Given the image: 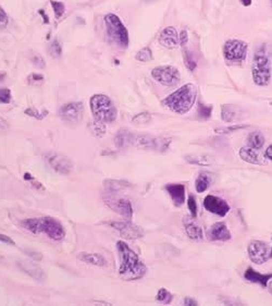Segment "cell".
I'll use <instances>...</instances> for the list:
<instances>
[{
	"label": "cell",
	"instance_id": "obj_39",
	"mask_svg": "<svg viewBox=\"0 0 272 306\" xmlns=\"http://www.w3.org/2000/svg\"><path fill=\"white\" fill-rule=\"evenodd\" d=\"M51 4L54 9L55 19H60L64 13V4L60 1H54V0H51Z\"/></svg>",
	"mask_w": 272,
	"mask_h": 306
},
{
	"label": "cell",
	"instance_id": "obj_26",
	"mask_svg": "<svg viewBox=\"0 0 272 306\" xmlns=\"http://www.w3.org/2000/svg\"><path fill=\"white\" fill-rule=\"evenodd\" d=\"M237 118V107L233 105H223L221 108V119L224 122H232Z\"/></svg>",
	"mask_w": 272,
	"mask_h": 306
},
{
	"label": "cell",
	"instance_id": "obj_12",
	"mask_svg": "<svg viewBox=\"0 0 272 306\" xmlns=\"http://www.w3.org/2000/svg\"><path fill=\"white\" fill-rule=\"evenodd\" d=\"M108 226H110L112 229L118 230L120 235L127 240H136V239H141L145 235V232L141 227H138L131 221H110L108 222Z\"/></svg>",
	"mask_w": 272,
	"mask_h": 306
},
{
	"label": "cell",
	"instance_id": "obj_13",
	"mask_svg": "<svg viewBox=\"0 0 272 306\" xmlns=\"http://www.w3.org/2000/svg\"><path fill=\"white\" fill-rule=\"evenodd\" d=\"M47 164L51 166V168L54 170L59 175H69L73 170V163L66 157L58 153H49L46 155Z\"/></svg>",
	"mask_w": 272,
	"mask_h": 306
},
{
	"label": "cell",
	"instance_id": "obj_59",
	"mask_svg": "<svg viewBox=\"0 0 272 306\" xmlns=\"http://www.w3.org/2000/svg\"><path fill=\"white\" fill-rule=\"evenodd\" d=\"M271 105H272V104H271Z\"/></svg>",
	"mask_w": 272,
	"mask_h": 306
},
{
	"label": "cell",
	"instance_id": "obj_15",
	"mask_svg": "<svg viewBox=\"0 0 272 306\" xmlns=\"http://www.w3.org/2000/svg\"><path fill=\"white\" fill-rule=\"evenodd\" d=\"M204 207L210 213L224 217L230 211V205L223 198L215 195H207L204 199Z\"/></svg>",
	"mask_w": 272,
	"mask_h": 306
},
{
	"label": "cell",
	"instance_id": "obj_42",
	"mask_svg": "<svg viewBox=\"0 0 272 306\" xmlns=\"http://www.w3.org/2000/svg\"><path fill=\"white\" fill-rule=\"evenodd\" d=\"M27 82H29V84L32 86H38L44 82V75L38 73H32L27 77Z\"/></svg>",
	"mask_w": 272,
	"mask_h": 306
},
{
	"label": "cell",
	"instance_id": "obj_50",
	"mask_svg": "<svg viewBox=\"0 0 272 306\" xmlns=\"http://www.w3.org/2000/svg\"><path fill=\"white\" fill-rule=\"evenodd\" d=\"M265 157L267 158V159H269V160H272V144L271 145L266 149V152H265Z\"/></svg>",
	"mask_w": 272,
	"mask_h": 306
},
{
	"label": "cell",
	"instance_id": "obj_53",
	"mask_svg": "<svg viewBox=\"0 0 272 306\" xmlns=\"http://www.w3.org/2000/svg\"><path fill=\"white\" fill-rule=\"evenodd\" d=\"M267 288H268V290H269V292L272 294V278L271 279L268 281V285H267Z\"/></svg>",
	"mask_w": 272,
	"mask_h": 306
},
{
	"label": "cell",
	"instance_id": "obj_54",
	"mask_svg": "<svg viewBox=\"0 0 272 306\" xmlns=\"http://www.w3.org/2000/svg\"><path fill=\"white\" fill-rule=\"evenodd\" d=\"M241 2H242L244 5H251L252 0H241Z\"/></svg>",
	"mask_w": 272,
	"mask_h": 306
},
{
	"label": "cell",
	"instance_id": "obj_44",
	"mask_svg": "<svg viewBox=\"0 0 272 306\" xmlns=\"http://www.w3.org/2000/svg\"><path fill=\"white\" fill-rule=\"evenodd\" d=\"M31 61H32L33 64H34L35 66H37L38 69H44L46 66L45 61H44V59H43V57H42L41 55H34L31 58Z\"/></svg>",
	"mask_w": 272,
	"mask_h": 306
},
{
	"label": "cell",
	"instance_id": "obj_10",
	"mask_svg": "<svg viewBox=\"0 0 272 306\" xmlns=\"http://www.w3.org/2000/svg\"><path fill=\"white\" fill-rule=\"evenodd\" d=\"M104 202L108 207L116 214L123 216L126 219H131L133 216V206L129 199L113 194H107L104 196Z\"/></svg>",
	"mask_w": 272,
	"mask_h": 306
},
{
	"label": "cell",
	"instance_id": "obj_1",
	"mask_svg": "<svg viewBox=\"0 0 272 306\" xmlns=\"http://www.w3.org/2000/svg\"><path fill=\"white\" fill-rule=\"evenodd\" d=\"M116 251H118L120 260L119 276L122 279L125 281L138 280L146 275V265L125 242H116Z\"/></svg>",
	"mask_w": 272,
	"mask_h": 306
},
{
	"label": "cell",
	"instance_id": "obj_57",
	"mask_svg": "<svg viewBox=\"0 0 272 306\" xmlns=\"http://www.w3.org/2000/svg\"><path fill=\"white\" fill-rule=\"evenodd\" d=\"M271 257H272V248H271Z\"/></svg>",
	"mask_w": 272,
	"mask_h": 306
},
{
	"label": "cell",
	"instance_id": "obj_47",
	"mask_svg": "<svg viewBox=\"0 0 272 306\" xmlns=\"http://www.w3.org/2000/svg\"><path fill=\"white\" fill-rule=\"evenodd\" d=\"M179 38H180V45L182 47H184L186 44L188 43V34H187V31L186 30H183L180 35H179Z\"/></svg>",
	"mask_w": 272,
	"mask_h": 306
},
{
	"label": "cell",
	"instance_id": "obj_43",
	"mask_svg": "<svg viewBox=\"0 0 272 306\" xmlns=\"http://www.w3.org/2000/svg\"><path fill=\"white\" fill-rule=\"evenodd\" d=\"M11 102V91L9 88H0V103L9 104Z\"/></svg>",
	"mask_w": 272,
	"mask_h": 306
},
{
	"label": "cell",
	"instance_id": "obj_36",
	"mask_svg": "<svg viewBox=\"0 0 272 306\" xmlns=\"http://www.w3.org/2000/svg\"><path fill=\"white\" fill-rule=\"evenodd\" d=\"M248 125L245 124H237V125H231L226 127H220V129H216L215 132L218 134H229V133H233L236 131H240L242 129H246Z\"/></svg>",
	"mask_w": 272,
	"mask_h": 306
},
{
	"label": "cell",
	"instance_id": "obj_7",
	"mask_svg": "<svg viewBox=\"0 0 272 306\" xmlns=\"http://www.w3.org/2000/svg\"><path fill=\"white\" fill-rule=\"evenodd\" d=\"M171 138L157 137L152 135H134L133 134L131 144L140 149H151L156 152H164L169 148Z\"/></svg>",
	"mask_w": 272,
	"mask_h": 306
},
{
	"label": "cell",
	"instance_id": "obj_40",
	"mask_svg": "<svg viewBox=\"0 0 272 306\" xmlns=\"http://www.w3.org/2000/svg\"><path fill=\"white\" fill-rule=\"evenodd\" d=\"M184 63L190 71H194L196 69V61L194 60L192 54L188 51H185L184 53Z\"/></svg>",
	"mask_w": 272,
	"mask_h": 306
},
{
	"label": "cell",
	"instance_id": "obj_24",
	"mask_svg": "<svg viewBox=\"0 0 272 306\" xmlns=\"http://www.w3.org/2000/svg\"><path fill=\"white\" fill-rule=\"evenodd\" d=\"M244 277H245V279L248 281L259 283L260 286L267 288L268 281L272 278V275L259 274V272L255 271L252 267H249V268H247V270L245 271V275H244Z\"/></svg>",
	"mask_w": 272,
	"mask_h": 306
},
{
	"label": "cell",
	"instance_id": "obj_18",
	"mask_svg": "<svg viewBox=\"0 0 272 306\" xmlns=\"http://www.w3.org/2000/svg\"><path fill=\"white\" fill-rule=\"evenodd\" d=\"M240 157L242 160L246 161L248 164L264 166L267 164V158L265 155L259 153V149L253 148L251 146H244L240 149Z\"/></svg>",
	"mask_w": 272,
	"mask_h": 306
},
{
	"label": "cell",
	"instance_id": "obj_27",
	"mask_svg": "<svg viewBox=\"0 0 272 306\" xmlns=\"http://www.w3.org/2000/svg\"><path fill=\"white\" fill-rule=\"evenodd\" d=\"M247 142H248V146L256 148V149H262L265 145V136L263 135L262 132L255 131L248 135Z\"/></svg>",
	"mask_w": 272,
	"mask_h": 306
},
{
	"label": "cell",
	"instance_id": "obj_21",
	"mask_svg": "<svg viewBox=\"0 0 272 306\" xmlns=\"http://www.w3.org/2000/svg\"><path fill=\"white\" fill-rule=\"evenodd\" d=\"M165 190L176 207H180L185 203V186L183 184H168Z\"/></svg>",
	"mask_w": 272,
	"mask_h": 306
},
{
	"label": "cell",
	"instance_id": "obj_22",
	"mask_svg": "<svg viewBox=\"0 0 272 306\" xmlns=\"http://www.w3.org/2000/svg\"><path fill=\"white\" fill-rule=\"evenodd\" d=\"M77 259L83 261L85 264H90L98 267H106L108 265L107 259L103 255L97 253H87L82 252L77 255Z\"/></svg>",
	"mask_w": 272,
	"mask_h": 306
},
{
	"label": "cell",
	"instance_id": "obj_58",
	"mask_svg": "<svg viewBox=\"0 0 272 306\" xmlns=\"http://www.w3.org/2000/svg\"><path fill=\"white\" fill-rule=\"evenodd\" d=\"M270 1H271V3H272V0H270Z\"/></svg>",
	"mask_w": 272,
	"mask_h": 306
},
{
	"label": "cell",
	"instance_id": "obj_46",
	"mask_svg": "<svg viewBox=\"0 0 272 306\" xmlns=\"http://www.w3.org/2000/svg\"><path fill=\"white\" fill-rule=\"evenodd\" d=\"M24 252L26 255H29L31 258H33L34 260H37L40 261L43 259V255L41 253L38 252H35V251H31V249H24Z\"/></svg>",
	"mask_w": 272,
	"mask_h": 306
},
{
	"label": "cell",
	"instance_id": "obj_25",
	"mask_svg": "<svg viewBox=\"0 0 272 306\" xmlns=\"http://www.w3.org/2000/svg\"><path fill=\"white\" fill-rule=\"evenodd\" d=\"M187 163L197 165V166H212L215 163V158L208 154H192L187 155L185 157Z\"/></svg>",
	"mask_w": 272,
	"mask_h": 306
},
{
	"label": "cell",
	"instance_id": "obj_31",
	"mask_svg": "<svg viewBox=\"0 0 272 306\" xmlns=\"http://www.w3.org/2000/svg\"><path fill=\"white\" fill-rule=\"evenodd\" d=\"M152 121V115L147 113V111H145V113H141V114H137L135 117H133L132 119V122L136 125H144V124H147L148 122Z\"/></svg>",
	"mask_w": 272,
	"mask_h": 306
},
{
	"label": "cell",
	"instance_id": "obj_41",
	"mask_svg": "<svg viewBox=\"0 0 272 306\" xmlns=\"http://www.w3.org/2000/svg\"><path fill=\"white\" fill-rule=\"evenodd\" d=\"M187 207L190 209L191 213V217L193 218H196L197 216V204H196V199L193 195H190L187 198Z\"/></svg>",
	"mask_w": 272,
	"mask_h": 306
},
{
	"label": "cell",
	"instance_id": "obj_2",
	"mask_svg": "<svg viewBox=\"0 0 272 306\" xmlns=\"http://www.w3.org/2000/svg\"><path fill=\"white\" fill-rule=\"evenodd\" d=\"M197 97V87L192 83L181 86L179 90L173 92L163 101L164 107L170 109L172 113L184 115L190 111Z\"/></svg>",
	"mask_w": 272,
	"mask_h": 306
},
{
	"label": "cell",
	"instance_id": "obj_16",
	"mask_svg": "<svg viewBox=\"0 0 272 306\" xmlns=\"http://www.w3.org/2000/svg\"><path fill=\"white\" fill-rule=\"evenodd\" d=\"M207 238L209 241L225 242L231 239V232L224 222H216L207 231Z\"/></svg>",
	"mask_w": 272,
	"mask_h": 306
},
{
	"label": "cell",
	"instance_id": "obj_11",
	"mask_svg": "<svg viewBox=\"0 0 272 306\" xmlns=\"http://www.w3.org/2000/svg\"><path fill=\"white\" fill-rule=\"evenodd\" d=\"M248 256L253 263L262 265L271 257V248L266 242L254 240L248 244Z\"/></svg>",
	"mask_w": 272,
	"mask_h": 306
},
{
	"label": "cell",
	"instance_id": "obj_38",
	"mask_svg": "<svg viewBox=\"0 0 272 306\" xmlns=\"http://www.w3.org/2000/svg\"><path fill=\"white\" fill-rule=\"evenodd\" d=\"M212 111H213V106L199 104V106H198V115H199V117H201V118L208 119L209 117L212 116Z\"/></svg>",
	"mask_w": 272,
	"mask_h": 306
},
{
	"label": "cell",
	"instance_id": "obj_33",
	"mask_svg": "<svg viewBox=\"0 0 272 306\" xmlns=\"http://www.w3.org/2000/svg\"><path fill=\"white\" fill-rule=\"evenodd\" d=\"M105 185H106L109 192H118L120 188L124 187V186H129L130 184L127 182H123V181L107 180V181H105Z\"/></svg>",
	"mask_w": 272,
	"mask_h": 306
},
{
	"label": "cell",
	"instance_id": "obj_51",
	"mask_svg": "<svg viewBox=\"0 0 272 306\" xmlns=\"http://www.w3.org/2000/svg\"><path fill=\"white\" fill-rule=\"evenodd\" d=\"M0 129L1 130H7L8 129V123L1 116H0Z\"/></svg>",
	"mask_w": 272,
	"mask_h": 306
},
{
	"label": "cell",
	"instance_id": "obj_20",
	"mask_svg": "<svg viewBox=\"0 0 272 306\" xmlns=\"http://www.w3.org/2000/svg\"><path fill=\"white\" fill-rule=\"evenodd\" d=\"M183 224H184V229L187 237L192 239V240H202L203 239V229L202 227L199 226L197 222L195 221V218H187V217H184V219H183Z\"/></svg>",
	"mask_w": 272,
	"mask_h": 306
},
{
	"label": "cell",
	"instance_id": "obj_45",
	"mask_svg": "<svg viewBox=\"0 0 272 306\" xmlns=\"http://www.w3.org/2000/svg\"><path fill=\"white\" fill-rule=\"evenodd\" d=\"M8 24V15L4 10L0 7V29H4Z\"/></svg>",
	"mask_w": 272,
	"mask_h": 306
},
{
	"label": "cell",
	"instance_id": "obj_37",
	"mask_svg": "<svg viewBox=\"0 0 272 306\" xmlns=\"http://www.w3.org/2000/svg\"><path fill=\"white\" fill-rule=\"evenodd\" d=\"M24 113H25L26 116H30V117H32V118H35L37 120H43L48 115V111L47 110H43L42 113H40V111L36 110L35 108L26 109Z\"/></svg>",
	"mask_w": 272,
	"mask_h": 306
},
{
	"label": "cell",
	"instance_id": "obj_17",
	"mask_svg": "<svg viewBox=\"0 0 272 306\" xmlns=\"http://www.w3.org/2000/svg\"><path fill=\"white\" fill-rule=\"evenodd\" d=\"M158 42L160 45L166 49H175L180 45L179 34H177V32L173 26H168L160 33Z\"/></svg>",
	"mask_w": 272,
	"mask_h": 306
},
{
	"label": "cell",
	"instance_id": "obj_9",
	"mask_svg": "<svg viewBox=\"0 0 272 306\" xmlns=\"http://www.w3.org/2000/svg\"><path fill=\"white\" fill-rule=\"evenodd\" d=\"M248 45L241 40H229L223 46V56L231 63H241L246 58Z\"/></svg>",
	"mask_w": 272,
	"mask_h": 306
},
{
	"label": "cell",
	"instance_id": "obj_14",
	"mask_svg": "<svg viewBox=\"0 0 272 306\" xmlns=\"http://www.w3.org/2000/svg\"><path fill=\"white\" fill-rule=\"evenodd\" d=\"M83 114H84V105L79 102L64 104L59 109L60 118L66 122H79L83 118Z\"/></svg>",
	"mask_w": 272,
	"mask_h": 306
},
{
	"label": "cell",
	"instance_id": "obj_29",
	"mask_svg": "<svg viewBox=\"0 0 272 306\" xmlns=\"http://www.w3.org/2000/svg\"><path fill=\"white\" fill-rule=\"evenodd\" d=\"M105 124L106 123H103V122L95 120L94 122H92V123H90L88 127H90L91 133L94 136L101 138L105 135V133H106V126H105Z\"/></svg>",
	"mask_w": 272,
	"mask_h": 306
},
{
	"label": "cell",
	"instance_id": "obj_34",
	"mask_svg": "<svg viewBox=\"0 0 272 306\" xmlns=\"http://www.w3.org/2000/svg\"><path fill=\"white\" fill-rule=\"evenodd\" d=\"M172 299H173L172 294L168 290H165L164 288L160 289V290L157 293V297H156L157 301L160 302V303H163V304H170L171 301H172Z\"/></svg>",
	"mask_w": 272,
	"mask_h": 306
},
{
	"label": "cell",
	"instance_id": "obj_6",
	"mask_svg": "<svg viewBox=\"0 0 272 306\" xmlns=\"http://www.w3.org/2000/svg\"><path fill=\"white\" fill-rule=\"evenodd\" d=\"M104 21L111 42L120 48H126L129 46V32L119 16L113 13H109L105 16Z\"/></svg>",
	"mask_w": 272,
	"mask_h": 306
},
{
	"label": "cell",
	"instance_id": "obj_56",
	"mask_svg": "<svg viewBox=\"0 0 272 306\" xmlns=\"http://www.w3.org/2000/svg\"><path fill=\"white\" fill-rule=\"evenodd\" d=\"M145 1H153V0H145Z\"/></svg>",
	"mask_w": 272,
	"mask_h": 306
},
{
	"label": "cell",
	"instance_id": "obj_28",
	"mask_svg": "<svg viewBox=\"0 0 272 306\" xmlns=\"http://www.w3.org/2000/svg\"><path fill=\"white\" fill-rule=\"evenodd\" d=\"M132 137H133V134L127 130H120L118 132V134L115 135L114 140H115L116 145H118L119 147H125L131 144Z\"/></svg>",
	"mask_w": 272,
	"mask_h": 306
},
{
	"label": "cell",
	"instance_id": "obj_52",
	"mask_svg": "<svg viewBox=\"0 0 272 306\" xmlns=\"http://www.w3.org/2000/svg\"><path fill=\"white\" fill-rule=\"evenodd\" d=\"M40 14L43 16L44 22H45V23H49L48 16H47V14H45V12H44V10H40Z\"/></svg>",
	"mask_w": 272,
	"mask_h": 306
},
{
	"label": "cell",
	"instance_id": "obj_3",
	"mask_svg": "<svg viewBox=\"0 0 272 306\" xmlns=\"http://www.w3.org/2000/svg\"><path fill=\"white\" fill-rule=\"evenodd\" d=\"M21 226L25 230L30 231L34 235H45L54 241H61L65 237L63 226L57 219L53 217H41V218H27L21 221Z\"/></svg>",
	"mask_w": 272,
	"mask_h": 306
},
{
	"label": "cell",
	"instance_id": "obj_48",
	"mask_svg": "<svg viewBox=\"0 0 272 306\" xmlns=\"http://www.w3.org/2000/svg\"><path fill=\"white\" fill-rule=\"evenodd\" d=\"M0 242H2L4 244H8V245H15L14 240H12L10 237L2 235V233H0Z\"/></svg>",
	"mask_w": 272,
	"mask_h": 306
},
{
	"label": "cell",
	"instance_id": "obj_49",
	"mask_svg": "<svg viewBox=\"0 0 272 306\" xmlns=\"http://www.w3.org/2000/svg\"><path fill=\"white\" fill-rule=\"evenodd\" d=\"M183 304L190 305V306H195V305H197V302L192 298H185L184 300H183Z\"/></svg>",
	"mask_w": 272,
	"mask_h": 306
},
{
	"label": "cell",
	"instance_id": "obj_19",
	"mask_svg": "<svg viewBox=\"0 0 272 306\" xmlns=\"http://www.w3.org/2000/svg\"><path fill=\"white\" fill-rule=\"evenodd\" d=\"M18 265H19L20 268L25 272V274H27L30 277H32L33 279L38 280V281H43L46 278L45 271H44L37 264L33 263V261L20 260Z\"/></svg>",
	"mask_w": 272,
	"mask_h": 306
},
{
	"label": "cell",
	"instance_id": "obj_8",
	"mask_svg": "<svg viewBox=\"0 0 272 306\" xmlns=\"http://www.w3.org/2000/svg\"><path fill=\"white\" fill-rule=\"evenodd\" d=\"M154 80L166 87L176 86L181 82L180 71L172 65H160L152 70Z\"/></svg>",
	"mask_w": 272,
	"mask_h": 306
},
{
	"label": "cell",
	"instance_id": "obj_23",
	"mask_svg": "<svg viewBox=\"0 0 272 306\" xmlns=\"http://www.w3.org/2000/svg\"><path fill=\"white\" fill-rule=\"evenodd\" d=\"M214 182H215L214 174H210V172H206V171L201 172L195 181L196 192L198 193L205 192L214 184Z\"/></svg>",
	"mask_w": 272,
	"mask_h": 306
},
{
	"label": "cell",
	"instance_id": "obj_4",
	"mask_svg": "<svg viewBox=\"0 0 272 306\" xmlns=\"http://www.w3.org/2000/svg\"><path fill=\"white\" fill-rule=\"evenodd\" d=\"M91 110L94 119L103 123H111L118 117V110H116L114 104L110 97L104 94H95L91 97L90 101Z\"/></svg>",
	"mask_w": 272,
	"mask_h": 306
},
{
	"label": "cell",
	"instance_id": "obj_30",
	"mask_svg": "<svg viewBox=\"0 0 272 306\" xmlns=\"http://www.w3.org/2000/svg\"><path fill=\"white\" fill-rule=\"evenodd\" d=\"M153 53H152V49L149 47H144L142 48L141 51H138L136 56H135V59L137 61H140V62H148V61L153 60Z\"/></svg>",
	"mask_w": 272,
	"mask_h": 306
},
{
	"label": "cell",
	"instance_id": "obj_35",
	"mask_svg": "<svg viewBox=\"0 0 272 306\" xmlns=\"http://www.w3.org/2000/svg\"><path fill=\"white\" fill-rule=\"evenodd\" d=\"M49 55L52 56L53 58H59L61 54H62V46H61V44L59 43L58 40H54L51 45H49L48 48Z\"/></svg>",
	"mask_w": 272,
	"mask_h": 306
},
{
	"label": "cell",
	"instance_id": "obj_5",
	"mask_svg": "<svg viewBox=\"0 0 272 306\" xmlns=\"http://www.w3.org/2000/svg\"><path fill=\"white\" fill-rule=\"evenodd\" d=\"M253 81L256 85L265 87L271 81V63L264 48L255 54L252 66Z\"/></svg>",
	"mask_w": 272,
	"mask_h": 306
},
{
	"label": "cell",
	"instance_id": "obj_55",
	"mask_svg": "<svg viewBox=\"0 0 272 306\" xmlns=\"http://www.w3.org/2000/svg\"><path fill=\"white\" fill-rule=\"evenodd\" d=\"M4 76H5V73H3V72H0V82L3 80Z\"/></svg>",
	"mask_w": 272,
	"mask_h": 306
},
{
	"label": "cell",
	"instance_id": "obj_32",
	"mask_svg": "<svg viewBox=\"0 0 272 306\" xmlns=\"http://www.w3.org/2000/svg\"><path fill=\"white\" fill-rule=\"evenodd\" d=\"M24 180H26L27 182H29L30 184L34 188H36L37 191H41V192L46 191V187L43 185V183H41L40 181H38L34 176H33L32 174H30V172H25V174H24Z\"/></svg>",
	"mask_w": 272,
	"mask_h": 306
}]
</instances>
